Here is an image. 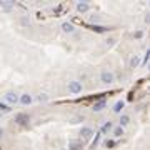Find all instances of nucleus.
Masks as SVG:
<instances>
[{
  "mask_svg": "<svg viewBox=\"0 0 150 150\" xmlns=\"http://www.w3.org/2000/svg\"><path fill=\"white\" fill-rule=\"evenodd\" d=\"M68 92L70 94H80L82 92V83L74 80V82H68Z\"/></svg>",
  "mask_w": 150,
  "mask_h": 150,
  "instance_id": "f257e3e1",
  "label": "nucleus"
},
{
  "mask_svg": "<svg viewBox=\"0 0 150 150\" xmlns=\"http://www.w3.org/2000/svg\"><path fill=\"white\" fill-rule=\"evenodd\" d=\"M100 80H102L103 83H112L114 82V74L109 72V70H105V72H102V75H100Z\"/></svg>",
  "mask_w": 150,
  "mask_h": 150,
  "instance_id": "f03ea898",
  "label": "nucleus"
},
{
  "mask_svg": "<svg viewBox=\"0 0 150 150\" xmlns=\"http://www.w3.org/2000/svg\"><path fill=\"white\" fill-rule=\"evenodd\" d=\"M15 122L19 123V125H27L28 123V115L27 114H19V115L15 117Z\"/></svg>",
  "mask_w": 150,
  "mask_h": 150,
  "instance_id": "7ed1b4c3",
  "label": "nucleus"
},
{
  "mask_svg": "<svg viewBox=\"0 0 150 150\" xmlns=\"http://www.w3.org/2000/svg\"><path fill=\"white\" fill-rule=\"evenodd\" d=\"M138 63H140V55H132L129 60V67L130 68H137L138 67Z\"/></svg>",
  "mask_w": 150,
  "mask_h": 150,
  "instance_id": "20e7f679",
  "label": "nucleus"
},
{
  "mask_svg": "<svg viewBox=\"0 0 150 150\" xmlns=\"http://www.w3.org/2000/svg\"><path fill=\"white\" fill-rule=\"evenodd\" d=\"M62 30H63L65 34H74V32H75V27L70 23V22H63V23H62Z\"/></svg>",
  "mask_w": 150,
  "mask_h": 150,
  "instance_id": "39448f33",
  "label": "nucleus"
},
{
  "mask_svg": "<svg viewBox=\"0 0 150 150\" xmlns=\"http://www.w3.org/2000/svg\"><path fill=\"white\" fill-rule=\"evenodd\" d=\"M80 135H82V138L87 140V138H90V137L94 135V130L90 129V127H83V129L80 130Z\"/></svg>",
  "mask_w": 150,
  "mask_h": 150,
  "instance_id": "423d86ee",
  "label": "nucleus"
},
{
  "mask_svg": "<svg viewBox=\"0 0 150 150\" xmlns=\"http://www.w3.org/2000/svg\"><path fill=\"white\" fill-rule=\"evenodd\" d=\"M5 100H7L8 103H17L19 102V95H17L15 92H8L7 95H5Z\"/></svg>",
  "mask_w": 150,
  "mask_h": 150,
  "instance_id": "0eeeda50",
  "label": "nucleus"
},
{
  "mask_svg": "<svg viewBox=\"0 0 150 150\" xmlns=\"http://www.w3.org/2000/svg\"><path fill=\"white\" fill-rule=\"evenodd\" d=\"M105 105H107L105 98H100L98 102H95V103H94V110H95V112H100V110H103V109H105Z\"/></svg>",
  "mask_w": 150,
  "mask_h": 150,
  "instance_id": "6e6552de",
  "label": "nucleus"
},
{
  "mask_svg": "<svg viewBox=\"0 0 150 150\" xmlns=\"http://www.w3.org/2000/svg\"><path fill=\"white\" fill-rule=\"evenodd\" d=\"M89 8H90V5L87 3V2H78V3H77V10H78L80 14H85Z\"/></svg>",
  "mask_w": 150,
  "mask_h": 150,
  "instance_id": "1a4fd4ad",
  "label": "nucleus"
},
{
  "mask_svg": "<svg viewBox=\"0 0 150 150\" xmlns=\"http://www.w3.org/2000/svg\"><path fill=\"white\" fill-rule=\"evenodd\" d=\"M19 102H20L22 105H28V103L32 102V95H28V94H23V95L19 97Z\"/></svg>",
  "mask_w": 150,
  "mask_h": 150,
  "instance_id": "9d476101",
  "label": "nucleus"
},
{
  "mask_svg": "<svg viewBox=\"0 0 150 150\" xmlns=\"http://www.w3.org/2000/svg\"><path fill=\"white\" fill-rule=\"evenodd\" d=\"M80 149H82V145H80L78 142H70L67 150H80Z\"/></svg>",
  "mask_w": 150,
  "mask_h": 150,
  "instance_id": "9b49d317",
  "label": "nucleus"
},
{
  "mask_svg": "<svg viewBox=\"0 0 150 150\" xmlns=\"http://www.w3.org/2000/svg\"><path fill=\"white\" fill-rule=\"evenodd\" d=\"M92 30H94V32H98V34H103V32H107V30H110V28L109 27H100V25H94Z\"/></svg>",
  "mask_w": 150,
  "mask_h": 150,
  "instance_id": "f8f14e48",
  "label": "nucleus"
},
{
  "mask_svg": "<svg viewBox=\"0 0 150 150\" xmlns=\"http://www.w3.org/2000/svg\"><path fill=\"white\" fill-rule=\"evenodd\" d=\"M129 122H130V118H129V115H122L120 117V127H125V125H129Z\"/></svg>",
  "mask_w": 150,
  "mask_h": 150,
  "instance_id": "ddd939ff",
  "label": "nucleus"
},
{
  "mask_svg": "<svg viewBox=\"0 0 150 150\" xmlns=\"http://www.w3.org/2000/svg\"><path fill=\"white\" fill-rule=\"evenodd\" d=\"M12 3H8V2H0V8H3V10H12Z\"/></svg>",
  "mask_w": 150,
  "mask_h": 150,
  "instance_id": "4468645a",
  "label": "nucleus"
},
{
  "mask_svg": "<svg viewBox=\"0 0 150 150\" xmlns=\"http://www.w3.org/2000/svg\"><path fill=\"white\" fill-rule=\"evenodd\" d=\"M123 105H125L123 102H117V103H115V107H114V112H117V114H118V112H122Z\"/></svg>",
  "mask_w": 150,
  "mask_h": 150,
  "instance_id": "2eb2a0df",
  "label": "nucleus"
},
{
  "mask_svg": "<svg viewBox=\"0 0 150 150\" xmlns=\"http://www.w3.org/2000/svg\"><path fill=\"white\" fill-rule=\"evenodd\" d=\"M10 105H7V103H2L0 102V112H10Z\"/></svg>",
  "mask_w": 150,
  "mask_h": 150,
  "instance_id": "dca6fc26",
  "label": "nucleus"
},
{
  "mask_svg": "<svg viewBox=\"0 0 150 150\" xmlns=\"http://www.w3.org/2000/svg\"><path fill=\"white\" fill-rule=\"evenodd\" d=\"M114 135H115V137H122L123 135V129H122V127H117V129L114 130Z\"/></svg>",
  "mask_w": 150,
  "mask_h": 150,
  "instance_id": "f3484780",
  "label": "nucleus"
},
{
  "mask_svg": "<svg viewBox=\"0 0 150 150\" xmlns=\"http://www.w3.org/2000/svg\"><path fill=\"white\" fill-rule=\"evenodd\" d=\"M110 129H112V123H110V122H107V123H105V125L102 127V133H107V132H109Z\"/></svg>",
  "mask_w": 150,
  "mask_h": 150,
  "instance_id": "a211bd4d",
  "label": "nucleus"
},
{
  "mask_svg": "<svg viewBox=\"0 0 150 150\" xmlns=\"http://www.w3.org/2000/svg\"><path fill=\"white\" fill-rule=\"evenodd\" d=\"M63 8H65L63 5H58V7L55 8V17H58V15H60L62 12H63Z\"/></svg>",
  "mask_w": 150,
  "mask_h": 150,
  "instance_id": "6ab92c4d",
  "label": "nucleus"
},
{
  "mask_svg": "<svg viewBox=\"0 0 150 150\" xmlns=\"http://www.w3.org/2000/svg\"><path fill=\"white\" fill-rule=\"evenodd\" d=\"M98 20H100V17H98V15H92V17H90V23H97Z\"/></svg>",
  "mask_w": 150,
  "mask_h": 150,
  "instance_id": "aec40b11",
  "label": "nucleus"
},
{
  "mask_svg": "<svg viewBox=\"0 0 150 150\" xmlns=\"http://www.w3.org/2000/svg\"><path fill=\"white\" fill-rule=\"evenodd\" d=\"M98 140H100V133H97L95 138H94V142H92V147H97V143H98Z\"/></svg>",
  "mask_w": 150,
  "mask_h": 150,
  "instance_id": "412c9836",
  "label": "nucleus"
},
{
  "mask_svg": "<svg viewBox=\"0 0 150 150\" xmlns=\"http://www.w3.org/2000/svg\"><path fill=\"white\" fill-rule=\"evenodd\" d=\"M80 120H83V115H82V117H80V115H78V117H75L74 120H72V123H78Z\"/></svg>",
  "mask_w": 150,
  "mask_h": 150,
  "instance_id": "4be33fe9",
  "label": "nucleus"
},
{
  "mask_svg": "<svg viewBox=\"0 0 150 150\" xmlns=\"http://www.w3.org/2000/svg\"><path fill=\"white\" fill-rule=\"evenodd\" d=\"M105 145H107V149H109V147H114V145H115V142H114V140H107V142H105Z\"/></svg>",
  "mask_w": 150,
  "mask_h": 150,
  "instance_id": "5701e85b",
  "label": "nucleus"
},
{
  "mask_svg": "<svg viewBox=\"0 0 150 150\" xmlns=\"http://www.w3.org/2000/svg\"><path fill=\"white\" fill-rule=\"evenodd\" d=\"M47 98H48L47 95H40V97H39V100H40V102H45V100H47Z\"/></svg>",
  "mask_w": 150,
  "mask_h": 150,
  "instance_id": "b1692460",
  "label": "nucleus"
},
{
  "mask_svg": "<svg viewBox=\"0 0 150 150\" xmlns=\"http://www.w3.org/2000/svg\"><path fill=\"white\" fill-rule=\"evenodd\" d=\"M114 42H115L114 39H109V40H107V45H109V47H112V45H114Z\"/></svg>",
  "mask_w": 150,
  "mask_h": 150,
  "instance_id": "393cba45",
  "label": "nucleus"
},
{
  "mask_svg": "<svg viewBox=\"0 0 150 150\" xmlns=\"http://www.w3.org/2000/svg\"><path fill=\"white\" fill-rule=\"evenodd\" d=\"M142 35H143V32H135V34H133V37H137V39H140Z\"/></svg>",
  "mask_w": 150,
  "mask_h": 150,
  "instance_id": "a878e982",
  "label": "nucleus"
},
{
  "mask_svg": "<svg viewBox=\"0 0 150 150\" xmlns=\"http://www.w3.org/2000/svg\"><path fill=\"white\" fill-rule=\"evenodd\" d=\"M0 135H2V130H0Z\"/></svg>",
  "mask_w": 150,
  "mask_h": 150,
  "instance_id": "bb28decb",
  "label": "nucleus"
}]
</instances>
